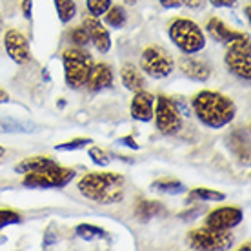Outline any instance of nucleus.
Returning a JSON list of instances; mask_svg holds the SVG:
<instances>
[{
	"label": "nucleus",
	"mask_w": 251,
	"mask_h": 251,
	"mask_svg": "<svg viewBox=\"0 0 251 251\" xmlns=\"http://www.w3.org/2000/svg\"><path fill=\"white\" fill-rule=\"evenodd\" d=\"M75 170L69 168H62V166H51L46 170L33 171V173H25L24 175V184L25 188H37V189H50V188H64L68 186L73 178H75Z\"/></svg>",
	"instance_id": "nucleus-7"
},
{
	"label": "nucleus",
	"mask_w": 251,
	"mask_h": 251,
	"mask_svg": "<svg viewBox=\"0 0 251 251\" xmlns=\"http://www.w3.org/2000/svg\"><path fill=\"white\" fill-rule=\"evenodd\" d=\"M69 37H71V40H73V44L76 48H86V46H89V35L84 25H76L75 29H71Z\"/></svg>",
	"instance_id": "nucleus-26"
},
{
	"label": "nucleus",
	"mask_w": 251,
	"mask_h": 251,
	"mask_svg": "<svg viewBox=\"0 0 251 251\" xmlns=\"http://www.w3.org/2000/svg\"><path fill=\"white\" fill-rule=\"evenodd\" d=\"M226 195L220 193V191H215V189H207V188H195L189 191V201H224Z\"/></svg>",
	"instance_id": "nucleus-23"
},
{
	"label": "nucleus",
	"mask_w": 251,
	"mask_h": 251,
	"mask_svg": "<svg viewBox=\"0 0 251 251\" xmlns=\"http://www.w3.org/2000/svg\"><path fill=\"white\" fill-rule=\"evenodd\" d=\"M4 48H6L7 57L15 64H27L31 60V51L27 38L17 29H7L4 35Z\"/></svg>",
	"instance_id": "nucleus-11"
},
{
	"label": "nucleus",
	"mask_w": 251,
	"mask_h": 251,
	"mask_svg": "<svg viewBox=\"0 0 251 251\" xmlns=\"http://www.w3.org/2000/svg\"><path fill=\"white\" fill-rule=\"evenodd\" d=\"M226 68L233 75L240 76L244 80L251 78V50L250 37L242 31H235L233 38L226 44Z\"/></svg>",
	"instance_id": "nucleus-5"
},
{
	"label": "nucleus",
	"mask_w": 251,
	"mask_h": 251,
	"mask_svg": "<svg viewBox=\"0 0 251 251\" xmlns=\"http://www.w3.org/2000/svg\"><path fill=\"white\" fill-rule=\"evenodd\" d=\"M171 42L182 51L184 55H197L206 48V35L202 33L201 25L189 19H175L170 24Z\"/></svg>",
	"instance_id": "nucleus-3"
},
{
	"label": "nucleus",
	"mask_w": 251,
	"mask_h": 251,
	"mask_svg": "<svg viewBox=\"0 0 251 251\" xmlns=\"http://www.w3.org/2000/svg\"><path fill=\"white\" fill-rule=\"evenodd\" d=\"M27 124H20L15 120H0V131H29Z\"/></svg>",
	"instance_id": "nucleus-30"
},
{
	"label": "nucleus",
	"mask_w": 251,
	"mask_h": 251,
	"mask_svg": "<svg viewBox=\"0 0 251 251\" xmlns=\"http://www.w3.org/2000/svg\"><path fill=\"white\" fill-rule=\"evenodd\" d=\"M178 66H180V71H182L188 78H191V80L206 82L207 78H209V75H211V69H209V66H207L204 60L188 57V55L178 60Z\"/></svg>",
	"instance_id": "nucleus-15"
},
{
	"label": "nucleus",
	"mask_w": 251,
	"mask_h": 251,
	"mask_svg": "<svg viewBox=\"0 0 251 251\" xmlns=\"http://www.w3.org/2000/svg\"><path fill=\"white\" fill-rule=\"evenodd\" d=\"M126 4H129V6H135V4H138V0H124Z\"/></svg>",
	"instance_id": "nucleus-37"
},
{
	"label": "nucleus",
	"mask_w": 251,
	"mask_h": 251,
	"mask_svg": "<svg viewBox=\"0 0 251 251\" xmlns=\"http://www.w3.org/2000/svg\"><path fill=\"white\" fill-rule=\"evenodd\" d=\"M76 188L88 201L107 206V204H117L124 199L126 178L124 175L113 173V171L88 173L78 180Z\"/></svg>",
	"instance_id": "nucleus-2"
},
{
	"label": "nucleus",
	"mask_w": 251,
	"mask_h": 251,
	"mask_svg": "<svg viewBox=\"0 0 251 251\" xmlns=\"http://www.w3.org/2000/svg\"><path fill=\"white\" fill-rule=\"evenodd\" d=\"M22 222V217H20L19 211H13V209H0V229L2 227H7L11 224H19Z\"/></svg>",
	"instance_id": "nucleus-27"
},
{
	"label": "nucleus",
	"mask_w": 251,
	"mask_h": 251,
	"mask_svg": "<svg viewBox=\"0 0 251 251\" xmlns=\"http://www.w3.org/2000/svg\"><path fill=\"white\" fill-rule=\"evenodd\" d=\"M173 68H175V60H173V57L164 50L162 46L153 44L148 46L142 51L140 69L148 76H151V78H155V80L166 78V76H170L173 73Z\"/></svg>",
	"instance_id": "nucleus-8"
},
{
	"label": "nucleus",
	"mask_w": 251,
	"mask_h": 251,
	"mask_svg": "<svg viewBox=\"0 0 251 251\" xmlns=\"http://www.w3.org/2000/svg\"><path fill=\"white\" fill-rule=\"evenodd\" d=\"M120 80H122L126 89L135 91V93L146 88L144 73H142V69H138L135 64H129V62L122 64V68H120Z\"/></svg>",
	"instance_id": "nucleus-16"
},
{
	"label": "nucleus",
	"mask_w": 251,
	"mask_h": 251,
	"mask_svg": "<svg viewBox=\"0 0 251 251\" xmlns=\"http://www.w3.org/2000/svg\"><path fill=\"white\" fill-rule=\"evenodd\" d=\"M2 155H4V148L0 146V158H2Z\"/></svg>",
	"instance_id": "nucleus-39"
},
{
	"label": "nucleus",
	"mask_w": 251,
	"mask_h": 251,
	"mask_svg": "<svg viewBox=\"0 0 251 251\" xmlns=\"http://www.w3.org/2000/svg\"><path fill=\"white\" fill-rule=\"evenodd\" d=\"M153 111H155V97L144 89L137 91L129 106L131 119L138 122H150L153 119Z\"/></svg>",
	"instance_id": "nucleus-14"
},
{
	"label": "nucleus",
	"mask_w": 251,
	"mask_h": 251,
	"mask_svg": "<svg viewBox=\"0 0 251 251\" xmlns=\"http://www.w3.org/2000/svg\"><path fill=\"white\" fill-rule=\"evenodd\" d=\"M88 91L91 93H100L113 86V69L109 64H93V68L89 71L88 80L84 84Z\"/></svg>",
	"instance_id": "nucleus-13"
},
{
	"label": "nucleus",
	"mask_w": 251,
	"mask_h": 251,
	"mask_svg": "<svg viewBox=\"0 0 251 251\" xmlns=\"http://www.w3.org/2000/svg\"><path fill=\"white\" fill-rule=\"evenodd\" d=\"M151 189L160 191V193H168V195H178L186 191L184 184L175 180V178H160V180H155V182L151 184Z\"/></svg>",
	"instance_id": "nucleus-20"
},
{
	"label": "nucleus",
	"mask_w": 251,
	"mask_h": 251,
	"mask_svg": "<svg viewBox=\"0 0 251 251\" xmlns=\"http://www.w3.org/2000/svg\"><path fill=\"white\" fill-rule=\"evenodd\" d=\"M6 102H9V95L4 89H0V104H6Z\"/></svg>",
	"instance_id": "nucleus-36"
},
{
	"label": "nucleus",
	"mask_w": 251,
	"mask_h": 251,
	"mask_svg": "<svg viewBox=\"0 0 251 251\" xmlns=\"http://www.w3.org/2000/svg\"><path fill=\"white\" fill-rule=\"evenodd\" d=\"M231 229H213V227H197L188 235V248L195 251H224L233 246Z\"/></svg>",
	"instance_id": "nucleus-6"
},
{
	"label": "nucleus",
	"mask_w": 251,
	"mask_h": 251,
	"mask_svg": "<svg viewBox=\"0 0 251 251\" xmlns=\"http://www.w3.org/2000/svg\"><path fill=\"white\" fill-rule=\"evenodd\" d=\"M242 209L235 206H222L209 211L204 220V226L213 227V229H233L242 222Z\"/></svg>",
	"instance_id": "nucleus-10"
},
{
	"label": "nucleus",
	"mask_w": 251,
	"mask_h": 251,
	"mask_svg": "<svg viewBox=\"0 0 251 251\" xmlns=\"http://www.w3.org/2000/svg\"><path fill=\"white\" fill-rule=\"evenodd\" d=\"M76 235L84 240H93V239H102V237H106V231L102 229V227H97V226H91V224H80V226H76Z\"/></svg>",
	"instance_id": "nucleus-24"
},
{
	"label": "nucleus",
	"mask_w": 251,
	"mask_h": 251,
	"mask_svg": "<svg viewBox=\"0 0 251 251\" xmlns=\"http://www.w3.org/2000/svg\"><path fill=\"white\" fill-rule=\"evenodd\" d=\"M206 0H184V6H188L189 9H201L204 6Z\"/></svg>",
	"instance_id": "nucleus-33"
},
{
	"label": "nucleus",
	"mask_w": 251,
	"mask_h": 251,
	"mask_svg": "<svg viewBox=\"0 0 251 251\" xmlns=\"http://www.w3.org/2000/svg\"><path fill=\"white\" fill-rule=\"evenodd\" d=\"M111 6V0H86V7L91 17H102L104 13L109 9Z\"/></svg>",
	"instance_id": "nucleus-25"
},
{
	"label": "nucleus",
	"mask_w": 251,
	"mask_h": 251,
	"mask_svg": "<svg viewBox=\"0 0 251 251\" xmlns=\"http://www.w3.org/2000/svg\"><path fill=\"white\" fill-rule=\"evenodd\" d=\"M88 155L93 160V164L100 166V168H104V166H107V164L111 162V157L104 150H100V148H89Z\"/></svg>",
	"instance_id": "nucleus-28"
},
{
	"label": "nucleus",
	"mask_w": 251,
	"mask_h": 251,
	"mask_svg": "<svg viewBox=\"0 0 251 251\" xmlns=\"http://www.w3.org/2000/svg\"><path fill=\"white\" fill-rule=\"evenodd\" d=\"M209 4L215 7H227V9H231V7L237 6V0H209Z\"/></svg>",
	"instance_id": "nucleus-32"
},
{
	"label": "nucleus",
	"mask_w": 251,
	"mask_h": 251,
	"mask_svg": "<svg viewBox=\"0 0 251 251\" xmlns=\"http://www.w3.org/2000/svg\"><path fill=\"white\" fill-rule=\"evenodd\" d=\"M120 142L124 146H127V148H133V150H138V146H137V142L133 140L131 137H126V138H120Z\"/></svg>",
	"instance_id": "nucleus-35"
},
{
	"label": "nucleus",
	"mask_w": 251,
	"mask_h": 251,
	"mask_svg": "<svg viewBox=\"0 0 251 251\" xmlns=\"http://www.w3.org/2000/svg\"><path fill=\"white\" fill-rule=\"evenodd\" d=\"M55 164L57 162L51 157H29L17 164V166H15V171L20 173V175H25V173H33V171H40V170H46V168H51V166H55Z\"/></svg>",
	"instance_id": "nucleus-18"
},
{
	"label": "nucleus",
	"mask_w": 251,
	"mask_h": 251,
	"mask_svg": "<svg viewBox=\"0 0 251 251\" xmlns=\"http://www.w3.org/2000/svg\"><path fill=\"white\" fill-rule=\"evenodd\" d=\"M164 9H178L184 6V0H158Z\"/></svg>",
	"instance_id": "nucleus-31"
},
{
	"label": "nucleus",
	"mask_w": 251,
	"mask_h": 251,
	"mask_svg": "<svg viewBox=\"0 0 251 251\" xmlns=\"http://www.w3.org/2000/svg\"><path fill=\"white\" fill-rule=\"evenodd\" d=\"M206 29H207V33H209V37L213 38V40H217V42H222V44H227L233 38V35H235V29L227 27V25L220 19H217V17L207 20Z\"/></svg>",
	"instance_id": "nucleus-17"
},
{
	"label": "nucleus",
	"mask_w": 251,
	"mask_h": 251,
	"mask_svg": "<svg viewBox=\"0 0 251 251\" xmlns=\"http://www.w3.org/2000/svg\"><path fill=\"white\" fill-rule=\"evenodd\" d=\"M82 25L86 27V31L89 35V44H93V48L99 53H107L111 50V35L107 31V27L102 24L97 17H91V15H86L84 20H82Z\"/></svg>",
	"instance_id": "nucleus-12"
},
{
	"label": "nucleus",
	"mask_w": 251,
	"mask_h": 251,
	"mask_svg": "<svg viewBox=\"0 0 251 251\" xmlns=\"http://www.w3.org/2000/svg\"><path fill=\"white\" fill-rule=\"evenodd\" d=\"M88 144H91L89 138H75V140H69V142H64V144H58L57 150L58 151H75V150H82Z\"/></svg>",
	"instance_id": "nucleus-29"
},
{
	"label": "nucleus",
	"mask_w": 251,
	"mask_h": 251,
	"mask_svg": "<svg viewBox=\"0 0 251 251\" xmlns=\"http://www.w3.org/2000/svg\"><path fill=\"white\" fill-rule=\"evenodd\" d=\"M104 20H106L107 25H111L115 29H120L122 25L126 24V20H127V15H126V9L122 6H109L106 13H104Z\"/></svg>",
	"instance_id": "nucleus-21"
},
{
	"label": "nucleus",
	"mask_w": 251,
	"mask_h": 251,
	"mask_svg": "<svg viewBox=\"0 0 251 251\" xmlns=\"http://www.w3.org/2000/svg\"><path fill=\"white\" fill-rule=\"evenodd\" d=\"M162 211V204L157 201H140L135 207V217L138 220H150Z\"/></svg>",
	"instance_id": "nucleus-19"
},
{
	"label": "nucleus",
	"mask_w": 251,
	"mask_h": 251,
	"mask_svg": "<svg viewBox=\"0 0 251 251\" xmlns=\"http://www.w3.org/2000/svg\"><path fill=\"white\" fill-rule=\"evenodd\" d=\"M191 109L199 122L209 129H220L231 124L237 115L235 102L226 95L211 89H202L195 95L191 100Z\"/></svg>",
	"instance_id": "nucleus-1"
},
{
	"label": "nucleus",
	"mask_w": 251,
	"mask_h": 251,
	"mask_svg": "<svg viewBox=\"0 0 251 251\" xmlns=\"http://www.w3.org/2000/svg\"><path fill=\"white\" fill-rule=\"evenodd\" d=\"M55 7H57V15L62 24H68L75 19L76 15V4L75 0H55Z\"/></svg>",
	"instance_id": "nucleus-22"
},
{
	"label": "nucleus",
	"mask_w": 251,
	"mask_h": 251,
	"mask_svg": "<svg viewBox=\"0 0 251 251\" xmlns=\"http://www.w3.org/2000/svg\"><path fill=\"white\" fill-rule=\"evenodd\" d=\"M153 119H155L157 129L162 135H176L182 129V113L178 111L175 102L164 95L155 99Z\"/></svg>",
	"instance_id": "nucleus-9"
},
{
	"label": "nucleus",
	"mask_w": 251,
	"mask_h": 251,
	"mask_svg": "<svg viewBox=\"0 0 251 251\" xmlns=\"http://www.w3.org/2000/svg\"><path fill=\"white\" fill-rule=\"evenodd\" d=\"M2 29H4V20H2V15H0V33H2Z\"/></svg>",
	"instance_id": "nucleus-38"
},
{
	"label": "nucleus",
	"mask_w": 251,
	"mask_h": 251,
	"mask_svg": "<svg viewBox=\"0 0 251 251\" xmlns=\"http://www.w3.org/2000/svg\"><path fill=\"white\" fill-rule=\"evenodd\" d=\"M64 64V80L71 89H80L86 80L91 68H93V58L84 48H69L62 53Z\"/></svg>",
	"instance_id": "nucleus-4"
},
{
	"label": "nucleus",
	"mask_w": 251,
	"mask_h": 251,
	"mask_svg": "<svg viewBox=\"0 0 251 251\" xmlns=\"http://www.w3.org/2000/svg\"><path fill=\"white\" fill-rule=\"evenodd\" d=\"M22 11H24L25 19L31 17V0H24V2H22Z\"/></svg>",
	"instance_id": "nucleus-34"
}]
</instances>
